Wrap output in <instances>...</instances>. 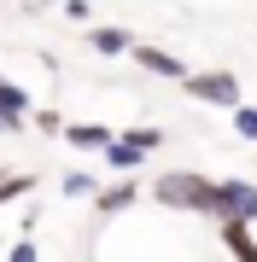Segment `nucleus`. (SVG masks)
I'll return each mask as SVG.
<instances>
[{
	"label": "nucleus",
	"mask_w": 257,
	"mask_h": 262,
	"mask_svg": "<svg viewBox=\"0 0 257 262\" xmlns=\"http://www.w3.org/2000/svg\"><path fill=\"white\" fill-rule=\"evenodd\" d=\"M216 233H222V245H228L234 262H257V227H246V222H222Z\"/></svg>",
	"instance_id": "obj_9"
},
{
	"label": "nucleus",
	"mask_w": 257,
	"mask_h": 262,
	"mask_svg": "<svg viewBox=\"0 0 257 262\" xmlns=\"http://www.w3.org/2000/svg\"><path fill=\"white\" fill-rule=\"evenodd\" d=\"M24 192H35V175H0V204H12Z\"/></svg>",
	"instance_id": "obj_13"
},
{
	"label": "nucleus",
	"mask_w": 257,
	"mask_h": 262,
	"mask_svg": "<svg viewBox=\"0 0 257 262\" xmlns=\"http://www.w3.org/2000/svg\"><path fill=\"white\" fill-rule=\"evenodd\" d=\"M29 122H35V128H41V134H65V117H58V111H53V105H41V111H35V117H29Z\"/></svg>",
	"instance_id": "obj_15"
},
{
	"label": "nucleus",
	"mask_w": 257,
	"mask_h": 262,
	"mask_svg": "<svg viewBox=\"0 0 257 262\" xmlns=\"http://www.w3.org/2000/svg\"><path fill=\"white\" fill-rule=\"evenodd\" d=\"M0 134H12V128H6V117H0Z\"/></svg>",
	"instance_id": "obj_18"
},
{
	"label": "nucleus",
	"mask_w": 257,
	"mask_h": 262,
	"mask_svg": "<svg viewBox=\"0 0 257 262\" xmlns=\"http://www.w3.org/2000/svg\"><path fill=\"white\" fill-rule=\"evenodd\" d=\"M152 204L164 210H181V215H210L216 222V181L199 175V169H158V181H152Z\"/></svg>",
	"instance_id": "obj_1"
},
{
	"label": "nucleus",
	"mask_w": 257,
	"mask_h": 262,
	"mask_svg": "<svg viewBox=\"0 0 257 262\" xmlns=\"http://www.w3.org/2000/svg\"><path fill=\"white\" fill-rule=\"evenodd\" d=\"M100 158H105V169H111V175L117 181H123V175H134V169H141L146 158H141V151H134V146H123V140H111V146H105L100 151Z\"/></svg>",
	"instance_id": "obj_10"
},
{
	"label": "nucleus",
	"mask_w": 257,
	"mask_h": 262,
	"mask_svg": "<svg viewBox=\"0 0 257 262\" xmlns=\"http://www.w3.org/2000/svg\"><path fill=\"white\" fill-rule=\"evenodd\" d=\"M181 88H187V99L210 105V111H228V117L246 105V94H240V76H234V70H193Z\"/></svg>",
	"instance_id": "obj_2"
},
{
	"label": "nucleus",
	"mask_w": 257,
	"mask_h": 262,
	"mask_svg": "<svg viewBox=\"0 0 257 262\" xmlns=\"http://www.w3.org/2000/svg\"><path fill=\"white\" fill-rule=\"evenodd\" d=\"M0 82H6V76H0Z\"/></svg>",
	"instance_id": "obj_19"
},
{
	"label": "nucleus",
	"mask_w": 257,
	"mask_h": 262,
	"mask_svg": "<svg viewBox=\"0 0 257 262\" xmlns=\"http://www.w3.org/2000/svg\"><path fill=\"white\" fill-rule=\"evenodd\" d=\"M234 134L257 146V105H240V111H234Z\"/></svg>",
	"instance_id": "obj_14"
},
{
	"label": "nucleus",
	"mask_w": 257,
	"mask_h": 262,
	"mask_svg": "<svg viewBox=\"0 0 257 262\" xmlns=\"http://www.w3.org/2000/svg\"><path fill=\"white\" fill-rule=\"evenodd\" d=\"M58 187H65V198H100L105 181H100V175H88V169H65V181H58Z\"/></svg>",
	"instance_id": "obj_11"
},
{
	"label": "nucleus",
	"mask_w": 257,
	"mask_h": 262,
	"mask_svg": "<svg viewBox=\"0 0 257 262\" xmlns=\"http://www.w3.org/2000/svg\"><path fill=\"white\" fill-rule=\"evenodd\" d=\"M222 222L257 227V181H240V175L216 181V227H222Z\"/></svg>",
	"instance_id": "obj_3"
},
{
	"label": "nucleus",
	"mask_w": 257,
	"mask_h": 262,
	"mask_svg": "<svg viewBox=\"0 0 257 262\" xmlns=\"http://www.w3.org/2000/svg\"><path fill=\"white\" fill-rule=\"evenodd\" d=\"M134 70H146V76H164V82H187V58H175V53H164V47H152V41H141L134 47Z\"/></svg>",
	"instance_id": "obj_4"
},
{
	"label": "nucleus",
	"mask_w": 257,
	"mask_h": 262,
	"mask_svg": "<svg viewBox=\"0 0 257 262\" xmlns=\"http://www.w3.org/2000/svg\"><path fill=\"white\" fill-rule=\"evenodd\" d=\"M134 204H141V181H134V175L105 181L100 198H94V210H100V215H123V210H134Z\"/></svg>",
	"instance_id": "obj_6"
},
{
	"label": "nucleus",
	"mask_w": 257,
	"mask_h": 262,
	"mask_svg": "<svg viewBox=\"0 0 257 262\" xmlns=\"http://www.w3.org/2000/svg\"><path fill=\"white\" fill-rule=\"evenodd\" d=\"M117 140L134 146V151L146 158V151H158V146H164V128H152V122H134V128H129V134H117Z\"/></svg>",
	"instance_id": "obj_12"
},
{
	"label": "nucleus",
	"mask_w": 257,
	"mask_h": 262,
	"mask_svg": "<svg viewBox=\"0 0 257 262\" xmlns=\"http://www.w3.org/2000/svg\"><path fill=\"white\" fill-rule=\"evenodd\" d=\"M0 117H6V128L18 134L29 117H35V99H29V88H18V82H0Z\"/></svg>",
	"instance_id": "obj_7"
},
{
	"label": "nucleus",
	"mask_w": 257,
	"mask_h": 262,
	"mask_svg": "<svg viewBox=\"0 0 257 262\" xmlns=\"http://www.w3.org/2000/svg\"><path fill=\"white\" fill-rule=\"evenodd\" d=\"M88 47H94L100 58H134L141 41H134L123 24H94V29H88Z\"/></svg>",
	"instance_id": "obj_5"
},
{
	"label": "nucleus",
	"mask_w": 257,
	"mask_h": 262,
	"mask_svg": "<svg viewBox=\"0 0 257 262\" xmlns=\"http://www.w3.org/2000/svg\"><path fill=\"white\" fill-rule=\"evenodd\" d=\"M58 12H65L70 24H88V18H94V6H88V0H65V6H58Z\"/></svg>",
	"instance_id": "obj_17"
},
{
	"label": "nucleus",
	"mask_w": 257,
	"mask_h": 262,
	"mask_svg": "<svg viewBox=\"0 0 257 262\" xmlns=\"http://www.w3.org/2000/svg\"><path fill=\"white\" fill-rule=\"evenodd\" d=\"M6 262H41V245H29V239H18V245H12V251H6Z\"/></svg>",
	"instance_id": "obj_16"
},
{
	"label": "nucleus",
	"mask_w": 257,
	"mask_h": 262,
	"mask_svg": "<svg viewBox=\"0 0 257 262\" xmlns=\"http://www.w3.org/2000/svg\"><path fill=\"white\" fill-rule=\"evenodd\" d=\"M117 134L105 128V122H65V146L70 151H105Z\"/></svg>",
	"instance_id": "obj_8"
}]
</instances>
